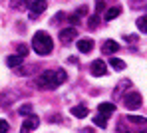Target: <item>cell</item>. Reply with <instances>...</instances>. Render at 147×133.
Returning <instances> with one entry per match:
<instances>
[{
  "mask_svg": "<svg viewBox=\"0 0 147 133\" xmlns=\"http://www.w3.org/2000/svg\"><path fill=\"white\" fill-rule=\"evenodd\" d=\"M98 24H99V18H98V16H92V18L88 20V26H90V30H96V28H98Z\"/></svg>",
  "mask_w": 147,
  "mask_h": 133,
  "instance_id": "24",
  "label": "cell"
},
{
  "mask_svg": "<svg viewBox=\"0 0 147 133\" xmlns=\"http://www.w3.org/2000/svg\"><path fill=\"white\" fill-rule=\"evenodd\" d=\"M98 111H99V113H103V115H111V113L115 111V105H113V103H99Z\"/></svg>",
  "mask_w": 147,
  "mask_h": 133,
  "instance_id": "15",
  "label": "cell"
},
{
  "mask_svg": "<svg viewBox=\"0 0 147 133\" xmlns=\"http://www.w3.org/2000/svg\"><path fill=\"white\" fill-rule=\"evenodd\" d=\"M66 80H68V74H66L62 68H60V70H54V83H56V87L62 85Z\"/></svg>",
  "mask_w": 147,
  "mask_h": 133,
  "instance_id": "12",
  "label": "cell"
},
{
  "mask_svg": "<svg viewBox=\"0 0 147 133\" xmlns=\"http://www.w3.org/2000/svg\"><path fill=\"white\" fill-rule=\"evenodd\" d=\"M119 50V44L115 42V40H103V44H101V52L103 54H115Z\"/></svg>",
  "mask_w": 147,
  "mask_h": 133,
  "instance_id": "8",
  "label": "cell"
},
{
  "mask_svg": "<svg viewBox=\"0 0 147 133\" xmlns=\"http://www.w3.org/2000/svg\"><path fill=\"white\" fill-rule=\"evenodd\" d=\"M6 64H8L10 68H18V66L24 64V56H20V54H12V56L6 58Z\"/></svg>",
  "mask_w": 147,
  "mask_h": 133,
  "instance_id": "10",
  "label": "cell"
},
{
  "mask_svg": "<svg viewBox=\"0 0 147 133\" xmlns=\"http://www.w3.org/2000/svg\"><path fill=\"white\" fill-rule=\"evenodd\" d=\"M78 50L82 54H88L94 50V40H90V38H84V40H78Z\"/></svg>",
  "mask_w": 147,
  "mask_h": 133,
  "instance_id": "9",
  "label": "cell"
},
{
  "mask_svg": "<svg viewBox=\"0 0 147 133\" xmlns=\"http://www.w3.org/2000/svg\"><path fill=\"white\" fill-rule=\"evenodd\" d=\"M119 14H121V6H111V8L105 10V20H113V18H117Z\"/></svg>",
  "mask_w": 147,
  "mask_h": 133,
  "instance_id": "14",
  "label": "cell"
},
{
  "mask_svg": "<svg viewBox=\"0 0 147 133\" xmlns=\"http://www.w3.org/2000/svg\"><path fill=\"white\" fill-rule=\"evenodd\" d=\"M32 50L38 54V56H48L54 50V40L50 38L48 32L40 30V32L34 34V38H32Z\"/></svg>",
  "mask_w": 147,
  "mask_h": 133,
  "instance_id": "1",
  "label": "cell"
},
{
  "mask_svg": "<svg viewBox=\"0 0 147 133\" xmlns=\"http://www.w3.org/2000/svg\"><path fill=\"white\" fill-rule=\"evenodd\" d=\"M0 131H10V125H8V121L0 119Z\"/></svg>",
  "mask_w": 147,
  "mask_h": 133,
  "instance_id": "25",
  "label": "cell"
},
{
  "mask_svg": "<svg viewBox=\"0 0 147 133\" xmlns=\"http://www.w3.org/2000/svg\"><path fill=\"white\" fill-rule=\"evenodd\" d=\"M38 125H40V117H36L34 113H30V115H26L24 123H22V131H34Z\"/></svg>",
  "mask_w": 147,
  "mask_h": 133,
  "instance_id": "6",
  "label": "cell"
},
{
  "mask_svg": "<svg viewBox=\"0 0 147 133\" xmlns=\"http://www.w3.org/2000/svg\"><path fill=\"white\" fill-rule=\"evenodd\" d=\"M18 97V93H8V91H4V93H0V107H6V105H10L14 99Z\"/></svg>",
  "mask_w": 147,
  "mask_h": 133,
  "instance_id": "11",
  "label": "cell"
},
{
  "mask_svg": "<svg viewBox=\"0 0 147 133\" xmlns=\"http://www.w3.org/2000/svg\"><path fill=\"white\" fill-rule=\"evenodd\" d=\"M20 115H30L32 111H34V107H32V103H24V105H20Z\"/></svg>",
  "mask_w": 147,
  "mask_h": 133,
  "instance_id": "23",
  "label": "cell"
},
{
  "mask_svg": "<svg viewBox=\"0 0 147 133\" xmlns=\"http://www.w3.org/2000/svg\"><path fill=\"white\" fill-rule=\"evenodd\" d=\"M135 24H137V30H139V32L147 34V16H139Z\"/></svg>",
  "mask_w": 147,
  "mask_h": 133,
  "instance_id": "18",
  "label": "cell"
},
{
  "mask_svg": "<svg viewBox=\"0 0 147 133\" xmlns=\"http://www.w3.org/2000/svg\"><path fill=\"white\" fill-rule=\"evenodd\" d=\"M72 115H76V117H86V115H88V105H86V103L74 105L72 107Z\"/></svg>",
  "mask_w": 147,
  "mask_h": 133,
  "instance_id": "13",
  "label": "cell"
},
{
  "mask_svg": "<svg viewBox=\"0 0 147 133\" xmlns=\"http://www.w3.org/2000/svg\"><path fill=\"white\" fill-rule=\"evenodd\" d=\"M135 40H139L137 36H127V42H135Z\"/></svg>",
  "mask_w": 147,
  "mask_h": 133,
  "instance_id": "28",
  "label": "cell"
},
{
  "mask_svg": "<svg viewBox=\"0 0 147 133\" xmlns=\"http://www.w3.org/2000/svg\"><path fill=\"white\" fill-rule=\"evenodd\" d=\"M127 85H131V81H129V80H123L121 83H117V89H115V93H113V95H115V97H117V95H119V93H123V91H125V87H127Z\"/></svg>",
  "mask_w": 147,
  "mask_h": 133,
  "instance_id": "20",
  "label": "cell"
},
{
  "mask_svg": "<svg viewBox=\"0 0 147 133\" xmlns=\"http://www.w3.org/2000/svg\"><path fill=\"white\" fill-rule=\"evenodd\" d=\"M32 70H36V66H26V68H20L18 66V76H30Z\"/></svg>",
  "mask_w": 147,
  "mask_h": 133,
  "instance_id": "22",
  "label": "cell"
},
{
  "mask_svg": "<svg viewBox=\"0 0 147 133\" xmlns=\"http://www.w3.org/2000/svg\"><path fill=\"white\" fill-rule=\"evenodd\" d=\"M46 8H48V4H46V0H32L30 2V18H38L42 12H46Z\"/></svg>",
  "mask_w": 147,
  "mask_h": 133,
  "instance_id": "4",
  "label": "cell"
},
{
  "mask_svg": "<svg viewBox=\"0 0 147 133\" xmlns=\"http://www.w3.org/2000/svg\"><path fill=\"white\" fill-rule=\"evenodd\" d=\"M123 105L127 107V109H139V107L143 105V99H141V93H137V91H127L125 95H123Z\"/></svg>",
  "mask_w": 147,
  "mask_h": 133,
  "instance_id": "3",
  "label": "cell"
},
{
  "mask_svg": "<svg viewBox=\"0 0 147 133\" xmlns=\"http://www.w3.org/2000/svg\"><path fill=\"white\" fill-rule=\"evenodd\" d=\"M18 54L20 56H26L28 54V46H18Z\"/></svg>",
  "mask_w": 147,
  "mask_h": 133,
  "instance_id": "27",
  "label": "cell"
},
{
  "mask_svg": "<svg viewBox=\"0 0 147 133\" xmlns=\"http://www.w3.org/2000/svg\"><path fill=\"white\" fill-rule=\"evenodd\" d=\"M90 72H92V76H96V78L105 76V74H107V64H105L103 60H94L92 66H90Z\"/></svg>",
  "mask_w": 147,
  "mask_h": 133,
  "instance_id": "5",
  "label": "cell"
},
{
  "mask_svg": "<svg viewBox=\"0 0 147 133\" xmlns=\"http://www.w3.org/2000/svg\"><path fill=\"white\" fill-rule=\"evenodd\" d=\"M129 123H133V125H145L147 119L145 117H141V115H129V117H125Z\"/></svg>",
  "mask_w": 147,
  "mask_h": 133,
  "instance_id": "16",
  "label": "cell"
},
{
  "mask_svg": "<svg viewBox=\"0 0 147 133\" xmlns=\"http://www.w3.org/2000/svg\"><path fill=\"white\" fill-rule=\"evenodd\" d=\"M96 6H98V12H101L105 8V0H96Z\"/></svg>",
  "mask_w": 147,
  "mask_h": 133,
  "instance_id": "26",
  "label": "cell"
},
{
  "mask_svg": "<svg viewBox=\"0 0 147 133\" xmlns=\"http://www.w3.org/2000/svg\"><path fill=\"white\" fill-rule=\"evenodd\" d=\"M74 38H78V30L76 28H64L62 32H60V40L64 42V44H68V42H72Z\"/></svg>",
  "mask_w": 147,
  "mask_h": 133,
  "instance_id": "7",
  "label": "cell"
},
{
  "mask_svg": "<svg viewBox=\"0 0 147 133\" xmlns=\"http://www.w3.org/2000/svg\"><path fill=\"white\" fill-rule=\"evenodd\" d=\"M10 6L16 10H26V0H10Z\"/></svg>",
  "mask_w": 147,
  "mask_h": 133,
  "instance_id": "21",
  "label": "cell"
},
{
  "mask_svg": "<svg viewBox=\"0 0 147 133\" xmlns=\"http://www.w3.org/2000/svg\"><path fill=\"white\" fill-rule=\"evenodd\" d=\"M145 10H147V6H145Z\"/></svg>",
  "mask_w": 147,
  "mask_h": 133,
  "instance_id": "29",
  "label": "cell"
},
{
  "mask_svg": "<svg viewBox=\"0 0 147 133\" xmlns=\"http://www.w3.org/2000/svg\"><path fill=\"white\" fill-rule=\"evenodd\" d=\"M111 68H115V70H125V62L119 60V58H111Z\"/></svg>",
  "mask_w": 147,
  "mask_h": 133,
  "instance_id": "19",
  "label": "cell"
},
{
  "mask_svg": "<svg viewBox=\"0 0 147 133\" xmlns=\"http://www.w3.org/2000/svg\"><path fill=\"white\" fill-rule=\"evenodd\" d=\"M105 119H107V115L99 113V115H96V117H94V123H96L98 127H103V129H105V127H107V121H105Z\"/></svg>",
  "mask_w": 147,
  "mask_h": 133,
  "instance_id": "17",
  "label": "cell"
},
{
  "mask_svg": "<svg viewBox=\"0 0 147 133\" xmlns=\"http://www.w3.org/2000/svg\"><path fill=\"white\" fill-rule=\"evenodd\" d=\"M36 85L40 89H54L56 83H54V70H46L42 72L38 78H36Z\"/></svg>",
  "mask_w": 147,
  "mask_h": 133,
  "instance_id": "2",
  "label": "cell"
}]
</instances>
